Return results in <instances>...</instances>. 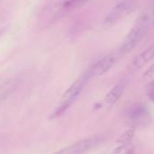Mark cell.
<instances>
[{"instance_id":"9c48e42d","label":"cell","mask_w":154,"mask_h":154,"mask_svg":"<svg viewBox=\"0 0 154 154\" xmlns=\"http://www.w3.org/2000/svg\"><path fill=\"white\" fill-rule=\"evenodd\" d=\"M134 146L132 141H123L118 140L116 148L112 151L111 154H133Z\"/></svg>"},{"instance_id":"30bf717a","label":"cell","mask_w":154,"mask_h":154,"mask_svg":"<svg viewBox=\"0 0 154 154\" xmlns=\"http://www.w3.org/2000/svg\"><path fill=\"white\" fill-rule=\"evenodd\" d=\"M142 82L147 84V85H152L154 84V63L148 68V70L143 73L142 77Z\"/></svg>"},{"instance_id":"6da1fadb","label":"cell","mask_w":154,"mask_h":154,"mask_svg":"<svg viewBox=\"0 0 154 154\" xmlns=\"http://www.w3.org/2000/svg\"><path fill=\"white\" fill-rule=\"evenodd\" d=\"M90 80V77L87 75L86 72H84L79 78H77L70 86L69 88L63 94L62 97L58 101L56 106L53 110L50 118L55 119L61 117L75 102V100L78 98L81 93L84 91L85 87L88 84Z\"/></svg>"},{"instance_id":"3957f363","label":"cell","mask_w":154,"mask_h":154,"mask_svg":"<svg viewBox=\"0 0 154 154\" xmlns=\"http://www.w3.org/2000/svg\"><path fill=\"white\" fill-rule=\"evenodd\" d=\"M103 141V135H94L63 148L52 154H86L97 148Z\"/></svg>"},{"instance_id":"ba28073f","label":"cell","mask_w":154,"mask_h":154,"mask_svg":"<svg viewBox=\"0 0 154 154\" xmlns=\"http://www.w3.org/2000/svg\"><path fill=\"white\" fill-rule=\"evenodd\" d=\"M126 88V82L124 80L120 81L119 83H117L110 91L109 93L106 94L104 100H103V103L107 108H111L113 104H115L118 100L122 97L124 90Z\"/></svg>"},{"instance_id":"5bb4252c","label":"cell","mask_w":154,"mask_h":154,"mask_svg":"<svg viewBox=\"0 0 154 154\" xmlns=\"http://www.w3.org/2000/svg\"><path fill=\"white\" fill-rule=\"evenodd\" d=\"M3 32H4V30H0V35L3 34Z\"/></svg>"},{"instance_id":"8fae6325","label":"cell","mask_w":154,"mask_h":154,"mask_svg":"<svg viewBox=\"0 0 154 154\" xmlns=\"http://www.w3.org/2000/svg\"><path fill=\"white\" fill-rule=\"evenodd\" d=\"M89 0H66L63 7L65 9H74L83 6Z\"/></svg>"},{"instance_id":"7c38bea8","label":"cell","mask_w":154,"mask_h":154,"mask_svg":"<svg viewBox=\"0 0 154 154\" xmlns=\"http://www.w3.org/2000/svg\"><path fill=\"white\" fill-rule=\"evenodd\" d=\"M148 95H149V100L154 103V84L150 85L149 90V93H148Z\"/></svg>"},{"instance_id":"5b68a950","label":"cell","mask_w":154,"mask_h":154,"mask_svg":"<svg viewBox=\"0 0 154 154\" xmlns=\"http://www.w3.org/2000/svg\"><path fill=\"white\" fill-rule=\"evenodd\" d=\"M128 118L135 127H143L149 124L150 121V113L145 105H136L129 110Z\"/></svg>"},{"instance_id":"7a4b0ae2","label":"cell","mask_w":154,"mask_h":154,"mask_svg":"<svg viewBox=\"0 0 154 154\" xmlns=\"http://www.w3.org/2000/svg\"><path fill=\"white\" fill-rule=\"evenodd\" d=\"M149 19L150 17H149L148 16H143L137 21V23L124 38L120 47V53H129L139 45V43L144 38L149 31Z\"/></svg>"},{"instance_id":"4fadbf2b","label":"cell","mask_w":154,"mask_h":154,"mask_svg":"<svg viewBox=\"0 0 154 154\" xmlns=\"http://www.w3.org/2000/svg\"><path fill=\"white\" fill-rule=\"evenodd\" d=\"M150 19H151V21H152V23H153V25H154V13L152 14V16H151Z\"/></svg>"},{"instance_id":"52a82bcc","label":"cell","mask_w":154,"mask_h":154,"mask_svg":"<svg viewBox=\"0 0 154 154\" xmlns=\"http://www.w3.org/2000/svg\"><path fill=\"white\" fill-rule=\"evenodd\" d=\"M153 58H154V43L134 57V59L131 63V68L133 71L140 70Z\"/></svg>"},{"instance_id":"277c9868","label":"cell","mask_w":154,"mask_h":154,"mask_svg":"<svg viewBox=\"0 0 154 154\" xmlns=\"http://www.w3.org/2000/svg\"><path fill=\"white\" fill-rule=\"evenodd\" d=\"M137 8V3L134 0H125L117 4L106 16L103 21L105 26H112L133 13Z\"/></svg>"},{"instance_id":"8992f818","label":"cell","mask_w":154,"mask_h":154,"mask_svg":"<svg viewBox=\"0 0 154 154\" xmlns=\"http://www.w3.org/2000/svg\"><path fill=\"white\" fill-rule=\"evenodd\" d=\"M115 62H116V56L114 54H108L103 57L102 59H100L99 61H97L85 72L90 77V79L93 78V77L103 75L113 66Z\"/></svg>"}]
</instances>
